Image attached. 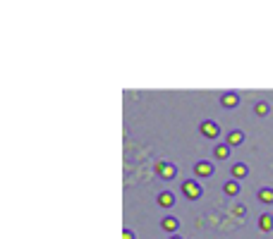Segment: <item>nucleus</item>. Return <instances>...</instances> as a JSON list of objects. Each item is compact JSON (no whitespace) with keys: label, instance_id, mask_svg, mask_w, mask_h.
I'll list each match as a JSON object with an SVG mask.
<instances>
[{"label":"nucleus","instance_id":"1","mask_svg":"<svg viewBox=\"0 0 273 239\" xmlns=\"http://www.w3.org/2000/svg\"><path fill=\"white\" fill-rule=\"evenodd\" d=\"M182 192H185V196L189 198V201H197V198H201V186H199V182H194V180H187L185 184H182Z\"/></svg>","mask_w":273,"mask_h":239},{"label":"nucleus","instance_id":"2","mask_svg":"<svg viewBox=\"0 0 273 239\" xmlns=\"http://www.w3.org/2000/svg\"><path fill=\"white\" fill-rule=\"evenodd\" d=\"M201 134H204L206 139H218V134H220L218 122H213V120H206V122H201Z\"/></svg>","mask_w":273,"mask_h":239},{"label":"nucleus","instance_id":"3","mask_svg":"<svg viewBox=\"0 0 273 239\" xmlns=\"http://www.w3.org/2000/svg\"><path fill=\"white\" fill-rule=\"evenodd\" d=\"M156 172L161 174V180H175L177 177V168L173 163H158L156 165Z\"/></svg>","mask_w":273,"mask_h":239},{"label":"nucleus","instance_id":"4","mask_svg":"<svg viewBox=\"0 0 273 239\" xmlns=\"http://www.w3.org/2000/svg\"><path fill=\"white\" fill-rule=\"evenodd\" d=\"M213 172H216V168L208 163V160H199V163L194 165V174H197V177H211Z\"/></svg>","mask_w":273,"mask_h":239},{"label":"nucleus","instance_id":"5","mask_svg":"<svg viewBox=\"0 0 273 239\" xmlns=\"http://www.w3.org/2000/svg\"><path fill=\"white\" fill-rule=\"evenodd\" d=\"M225 144H228L230 148H237V146H242V144H244V134H242L240 130L230 132L228 136H225Z\"/></svg>","mask_w":273,"mask_h":239},{"label":"nucleus","instance_id":"6","mask_svg":"<svg viewBox=\"0 0 273 239\" xmlns=\"http://www.w3.org/2000/svg\"><path fill=\"white\" fill-rule=\"evenodd\" d=\"M220 103H223V108H237L240 106V96L235 91H228V94H223Z\"/></svg>","mask_w":273,"mask_h":239},{"label":"nucleus","instance_id":"7","mask_svg":"<svg viewBox=\"0 0 273 239\" xmlns=\"http://www.w3.org/2000/svg\"><path fill=\"white\" fill-rule=\"evenodd\" d=\"M161 228L165 230V232H170V234H177V230H180V220L173 216L163 218V222H161Z\"/></svg>","mask_w":273,"mask_h":239},{"label":"nucleus","instance_id":"8","mask_svg":"<svg viewBox=\"0 0 273 239\" xmlns=\"http://www.w3.org/2000/svg\"><path fill=\"white\" fill-rule=\"evenodd\" d=\"M158 206L161 208H173L175 206V194L173 192H161V194H158Z\"/></svg>","mask_w":273,"mask_h":239},{"label":"nucleus","instance_id":"9","mask_svg":"<svg viewBox=\"0 0 273 239\" xmlns=\"http://www.w3.org/2000/svg\"><path fill=\"white\" fill-rule=\"evenodd\" d=\"M247 174H249V168H247L244 163H235V165H232V177H235V180H244Z\"/></svg>","mask_w":273,"mask_h":239},{"label":"nucleus","instance_id":"10","mask_svg":"<svg viewBox=\"0 0 273 239\" xmlns=\"http://www.w3.org/2000/svg\"><path fill=\"white\" fill-rule=\"evenodd\" d=\"M230 151H232V148H230L228 144H220V146H216L213 156H216L218 160H228V158H230Z\"/></svg>","mask_w":273,"mask_h":239},{"label":"nucleus","instance_id":"11","mask_svg":"<svg viewBox=\"0 0 273 239\" xmlns=\"http://www.w3.org/2000/svg\"><path fill=\"white\" fill-rule=\"evenodd\" d=\"M259 228H261L263 232H271L273 230V216L271 213H263V216L259 218Z\"/></svg>","mask_w":273,"mask_h":239},{"label":"nucleus","instance_id":"12","mask_svg":"<svg viewBox=\"0 0 273 239\" xmlns=\"http://www.w3.org/2000/svg\"><path fill=\"white\" fill-rule=\"evenodd\" d=\"M223 192H225L228 196H237V194H240V184H237V180H230V182H225Z\"/></svg>","mask_w":273,"mask_h":239},{"label":"nucleus","instance_id":"13","mask_svg":"<svg viewBox=\"0 0 273 239\" xmlns=\"http://www.w3.org/2000/svg\"><path fill=\"white\" fill-rule=\"evenodd\" d=\"M254 112H256L259 118H266V115L271 112V106H268L266 100H259V103H256V108H254Z\"/></svg>","mask_w":273,"mask_h":239},{"label":"nucleus","instance_id":"14","mask_svg":"<svg viewBox=\"0 0 273 239\" xmlns=\"http://www.w3.org/2000/svg\"><path fill=\"white\" fill-rule=\"evenodd\" d=\"M259 201L261 204H273V189H261L259 192Z\"/></svg>","mask_w":273,"mask_h":239},{"label":"nucleus","instance_id":"15","mask_svg":"<svg viewBox=\"0 0 273 239\" xmlns=\"http://www.w3.org/2000/svg\"><path fill=\"white\" fill-rule=\"evenodd\" d=\"M232 210H235V216H244V210H247V208H244V206H235Z\"/></svg>","mask_w":273,"mask_h":239},{"label":"nucleus","instance_id":"16","mask_svg":"<svg viewBox=\"0 0 273 239\" xmlns=\"http://www.w3.org/2000/svg\"><path fill=\"white\" fill-rule=\"evenodd\" d=\"M122 239H134V232H130V230H125V232H122Z\"/></svg>","mask_w":273,"mask_h":239},{"label":"nucleus","instance_id":"17","mask_svg":"<svg viewBox=\"0 0 273 239\" xmlns=\"http://www.w3.org/2000/svg\"><path fill=\"white\" fill-rule=\"evenodd\" d=\"M170 239H182V237H180V234H173V237H170Z\"/></svg>","mask_w":273,"mask_h":239}]
</instances>
